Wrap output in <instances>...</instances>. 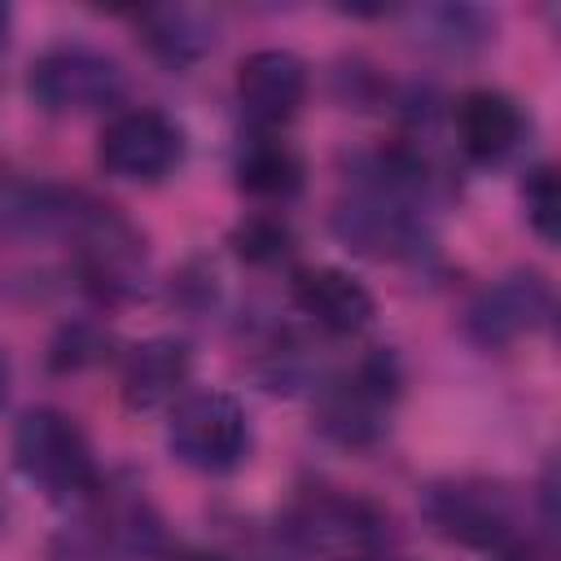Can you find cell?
<instances>
[{"label": "cell", "mask_w": 561, "mask_h": 561, "mask_svg": "<svg viewBox=\"0 0 561 561\" xmlns=\"http://www.w3.org/2000/svg\"><path fill=\"white\" fill-rule=\"evenodd\" d=\"M13 465L18 473L44 491L61 508L92 504L101 491V465L79 430V421L61 408H31L13 425Z\"/></svg>", "instance_id": "7a4b0ae2"}, {"label": "cell", "mask_w": 561, "mask_h": 561, "mask_svg": "<svg viewBox=\"0 0 561 561\" xmlns=\"http://www.w3.org/2000/svg\"><path fill=\"white\" fill-rule=\"evenodd\" d=\"M9 386H13V364H9V355H4V346H0V403L9 399Z\"/></svg>", "instance_id": "44dd1931"}, {"label": "cell", "mask_w": 561, "mask_h": 561, "mask_svg": "<svg viewBox=\"0 0 561 561\" xmlns=\"http://www.w3.org/2000/svg\"><path fill=\"white\" fill-rule=\"evenodd\" d=\"M188 561H228V557H188Z\"/></svg>", "instance_id": "603a6c76"}, {"label": "cell", "mask_w": 561, "mask_h": 561, "mask_svg": "<svg viewBox=\"0 0 561 561\" xmlns=\"http://www.w3.org/2000/svg\"><path fill=\"white\" fill-rule=\"evenodd\" d=\"M522 206H526V224L543 245H557L561 237V180L557 167L539 162L530 167L526 184H522Z\"/></svg>", "instance_id": "ac0fdd59"}, {"label": "cell", "mask_w": 561, "mask_h": 561, "mask_svg": "<svg viewBox=\"0 0 561 561\" xmlns=\"http://www.w3.org/2000/svg\"><path fill=\"white\" fill-rule=\"evenodd\" d=\"M232 175L241 184V193H250L254 202H289L302 188V153L280 136V131H250V140H241Z\"/></svg>", "instance_id": "5bb4252c"}, {"label": "cell", "mask_w": 561, "mask_h": 561, "mask_svg": "<svg viewBox=\"0 0 561 561\" xmlns=\"http://www.w3.org/2000/svg\"><path fill=\"white\" fill-rule=\"evenodd\" d=\"M228 245H232L237 259L250 263V267H276V263H285V259L294 254V228H289L280 215L259 210V215H245V219L232 228Z\"/></svg>", "instance_id": "e0dca14e"}, {"label": "cell", "mask_w": 561, "mask_h": 561, "mask_svg": "<svg viewBox=\"0 0 561 561\" xmlns=\"http://www.w3.org/2000/svg\"><path fill=\"white\" fill-rule=\"evenodd\" d=\"M421 517L451 543L478 552H504L526 535L522 504L491 478H443L421 491Z\"/></svg>", "instance_id": "5b68a950"}, {"label": "cell", "mask_w": 561, "mask_h": 561, "mask_svg": "<svg viewBox=\"0 0 561 561\" xmlns=\"http://www.w3.org/2000/svg\"><path fill=\"white\" fill-rule=\"evenodd\" d=\"M167 447L197 473H228L250 451V416L224 390H188L167 416Z\"/></svg>", "instance_id": "52a82bcc"}, {"label": "cell", "mask_w": 561, "mask_h": 561, "mask_svg": "<svg viewBox=\"0 0 561 561\" xmlns=\"http://www.w3.org/2000/svg\"><path fill=\"white\" fill-rule=\"evenodd\" d=\"M307 61L289 48H254L237 66V105L250 131H280L307 101Z\"/></svg>", "instance_id": "30bf717a"}, {"label": "cell", "mask_w": 561, "mask_h": 561, "mask_svg": "<svg viewBox=\"0 0 561 561\" xmlns=\"http://www.w3.org/2000/svg\"><path fill=\"white\" fill-rule=\"evenodd\" d=\"M26 92L44 114H96L123 101V66L88 44H53L26 70Z\"/></svg>", "instance_id": "8992f818"}, {"label": "cell", "mask_w": 561, "mask_h": 561, "mask_svg": "<svg viewBox=\"0 0 561 561\" xmlns=\"http://www.w3.org/2000/svg\"><path fill=\"white\" fill-rule=\"evenodd\" d=\"M408 35L443 57H469L491 44L495 18L478 4H421L408 13Z\"/></svg>", "instance_id": "2e32d148"}, {"label": "cell", "mask_w": 561, "mask_h": 561, "mask_svg": "<svg viewBox=\"0 0 561 561\" xmlns=\"http://www.w3.org/2000/svg\"><path fill=\"white\" fill-rule=\"evenodd\" d=\"M285 530L294 543L320 561H377L390 543V517L381 504L333 491V486H311L289 504Z\"/></svg>", "instance_id": "277c9868"}, {"label": "cell", "mask_w": 561, "mask_h": 561, "mask_svg": "<svg viewBox=\"0 0 561 561\" xmlns=\"http://www.w3.org/2000/svg\"><path fill=\"white\" fill-rule=\"evenodd\" d=\"M9 26H13V9L0 4V53H4V39H9Z\"/></svg>", "instance_id": "7402d4cb"}, {"label": "cell", "mask_w": 561, "mask_h": 561, "mask_svg": "<svg viewBox=\"0 0 561 561\" xmlns=\"http://www.w3.org/2000/svg\"><path fill=\"white\" fill-rule=\"evenodd\" d=\"M96 162L131 184H158L167 180L180 162H184V127L153 110V105H136V110H118L96 140Z\"/></svg>", "instance_id": "ba28073f"}, {"label": "cell", "mask_w": 561, "mask_h": 561, "mask_svg": "<svg viewBox=\"0 0 561 561\" xmlns=\"http://www.w3.org/2000/svg\"><path fill=\"white\" fill-rule=\"evenodd\" d=\"M399 399V364L390 351H368L355 364L324 373L316 381V430L351 451H364L386 438L390 408Z\"/></svg>", "instance_id": "3957f363"}, {"label": "cell", "mask_w": 561, "mask_h": 561, "mask_svg": "<svg viewBox=\"0 0 561 561\" xmlns=\"http://www.w3.org/2000/svg\"><path fill=\"white\" fill-rule=\"evenodd\" d=\"M500 561H557V557H552V548H548L543 539L522 535L513 548H504V552H500Z\"/></svg>", "instance_id": "ffe728a7"}, {"label": "cell", "mask_w": 561, "mask_h": 561, "mask_svg": "<svg viewBox=\"0 0 561 561\" xmlns=\"http://www.w3.org/2000/svg\"><path fill=\"white\" fill-rule=\"evenodd\" d=\"M289 298L298 307V316H307L311 329H320L324 337H355L373 324V294L364 289V280H355L346 267H302L289 280Z\"/></svg>", "instance_id": "7c38bea8"}, {"label": "cell", "mask_w": 561, "mask_h": 561, "mask_svg": "<svg viewBox=\"0 0 561 561\" xmlns=\"http://www.w3.org/2000/svg\"><path fill=\"white\" fill-rule=\"evenodd\" d=\"M136 31H140L145 48H149L162 66H171V70L197 66V61L215 48V26H210L197 9H184V4L140 9V13H136Z\"/></svg>", "instance_id": "9a60e30c"}, {"label": "cell", "mask_w": 561, "mask_h": 561, "mask_svg": "<svg viewBox=\"0 0 561 561\" xmlns=\"http://www.w3.org/2000/svg\"><path fill=\"white\" fill-rule=\"evenodd\" d=\"M105 342H110V337H105L96 324L79 320V324H70V329H61V337L53 342V368H61V373L88 368V364H96V359H101Z\"/></svg>", "instance_id": "d6986e66"}, {"label": "cell", "mask_w": 561, "mask_h": 561, "mask_svg": "<svg viewBox=\"0 0 561 561\" xmlns=\"http://www.w3.org/2000/svg\"><path fill=\"white\" fill-rule=\"evenodd\" d=\"M552 320V289L539 272H508L465 307V333L482 351L513 346Z\"/></svg>", "instance_id": "9c48e42d"}, {"label": "cell", "mask_w": 561, "mask_h": 561, "mask_svg": "<svg viewBox=\"0 0 561 561\" xmlns=\"http://www.w3.org/2000/svg\"><path fill=\"white\" fill-rule=\"evenodd\" d=\"M61 241L70 245V259H75L83 289H92L96 298L127 302L145 289V276H149L145 237L110 202L75 188L70 215L61 224Z\"/></svg>", "instance_id": "6da1fadb"}, {"label": "cell", "mask_w": 561, "mask_h": 561, "mask_svg": "<svg viewBox=\"0 0 561 561\" xmlns=\"http://www.w3.org/2000/svg\"><path fill=\"white\" fill-rule=\"evenodd\" d=\"M530 118L526 110L500 88H473L451 105V136L456 149L478 167H500L526 145Z\"/></svg>", "instance_id": "8fae6325"}, {"label": "cell", "mask_w": 561, "mask_h": 561, "mask_svg": "<svg viewBox=\"0 0 561 561\" xmlns=\"http://www.w3.org/2000/svg\"><path fill=\"white\" fill-rule=\"evenodd\" d=\"M193 351L180 337H145L123 355V399L131 412L175 408L188 394Z\"/></svg>", "instance_id": "4fadbf2b"}]
</instances>
